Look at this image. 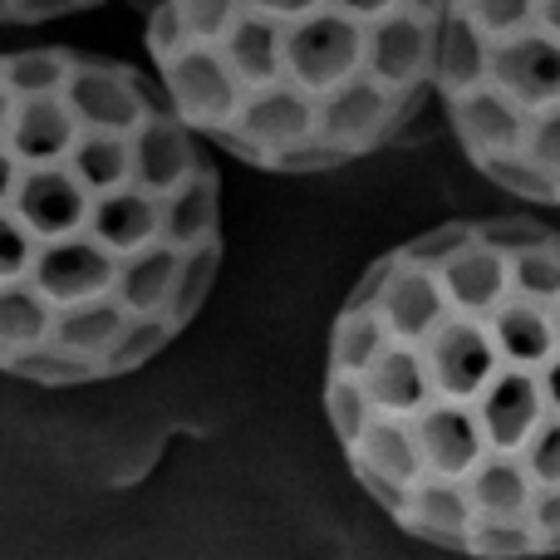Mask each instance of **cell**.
Returning a JSON list of instances; mask_svg holds the SVG:
<instances>
[{"label":"cell","mask_w":560,"mask_h":560,"mask_svg":"<svg viewBox=\"0 0 560 560\" xmlns=\"http://www.w3.org/2000/svg\"><path fill=\"white\" fill-rule=\"evenodd\" d=\"M325 413L413 541L560 556V226L447 222L384 252L329 329Z\"/></svg>","instance_id":"1"},{"label":"cell","mask_w":560,"mask_h":560,"mask_svg":"<svg viewBox=\"0 0 560 560\" xmlns=\"http://www.w3.org/2000/svg\"><path fill=\"white\" fill-rule=\"evenodd\" d=\"M217 266L222 177L153 74L65 45L0 55V374H133Z\"/></svg>","instance_id":"2"},{"label":"cell","mask_w":560,"mask_h":560,"mask_svg":"<svg viewBox=\"0 0 560 560\" xmlns=\"http://www.w3.org/2000/svg\"><path fill=\"white\" fill-rule=\"evenodd\" d=\"M447 0H153V79L202 143L261 173L388 148L438 94Z\"/></svg>","instance_id":"3"},{"label":"cell","mask_w":560,"mask_h":560,"mask_svg":"<svg viewBox=\"0 0 560 560\" xmlns=\"http://www.w3.org/2000/svg\"><path fill=\"white\" fill-rule=\"evenodd\" d=\"M438 98L487 183L560 207V0H447Z\"/></svg>","instance_id":"4"},{"label":"cell","mask_w":560,"mask_h":560,"mask_svg":"<svg viewBox=\"0 0 560 560\" xmlns=\"http://www.w3.org/2000/svg\"><path fill=\"white\" fill-rule=\"evenodd\" d=\"M94 5L104 0H0V25H39V20H65Z\"/></svg>","instance_id":"5"}]
</instances>
